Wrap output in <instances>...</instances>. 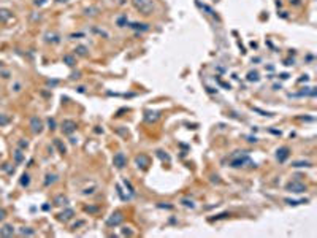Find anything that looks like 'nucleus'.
<instances>
[{
	"mask_svg": "<svg viewBox=\"0 0 317 238\" xmlns=\"http://www.w3.org/2000/svg\"><path fill=\"white\" fill-rule=\"evenodd\" d=\"M182 203H184V205H186V207H190V208H194V207H195V205H194V203H192V202H190V200H186V199H182Z\"/></svg>",
	"mask_w": 317,
	"mask_h": 238,
	"instance_id": "27",
	"label": "nucleus"
},
{
	"mask_svg": "<svg viewBox=\"0 0 317 238\" xmlns=\"http://www.w3.org/2000/svg\"><path fill=\"white\" fill-rule=\"evenodd\" d=\"M0 65H2V62H0Z\"/></svg>",
	"mask_w": 317,
	"mask_h": 238,
	"instance_id": "32",
	"label": "nucleus"
},
{
	"mask_svg": "<svg viewBox=\"0 0 317 238\" xmlns=\"http://www.w3.org/2000/svg\"><path fill=\"white\" fill-rule=\"evenodd\" d=\"M15 157H16V162H21V161H22V153H21L19 149H17L16 153H15Z\"/></svg>",
	"mask_w": 317,
	"mask_h": 238,
	"instance_id": "25",
	"label": "nucleus"
},
{
	"mask_svg": "<svg viewBox=\"0 0 317 238\" xmlns=\"http://www.w3.org/2000/svg\"><path fill=\"white\" fill-rule=\"evenodd\" d=\"M48 126H49L51 130H54L56 129V121H54V119H48Z\"/></svg>",
	"mask_w": 317,
	"mask_h": 238,
	"instance_id": "26",
	"label": "nucleus"
},
{
	"mask_svg": "<svg viewBox=\"0 0 317 238\" xmlns=\"http://www.w3.org/2000/svg\"><path fill=\"white\" fill-rule=\"evenodd\" d=\"M124 221V216H122V213L121 211H116V213H113L111 216L108 218V221H106V224L108 226H119V224H121Z\"/></svg>",
	"mask_w": 317,
	"mask_h": 238,
	"instance_id": "4",
	"label": "nucleus"
},
{
	"mask_svg": "<svg viewBox=\"0 0 317 238\" xmlns=\"http://www.w3.org/2000/svg\"><path fill=\"white\" fill-rule=\"evenodd\" d=\"M29 184H30V176H29V173H24V175L21 176V186L27 187Z\"/></svg>",
	"mask_w": 317,
	"mask_h": 238,
	"instance_id": "12",
	"label": "nucleus"
},
{
	"mask_svg": "<svg viewBox=\"0 0 317 238\" xmlns=\"http://www.w3.org/2000/svg\"><path fill=\"white\" fill-rule=\"evenodd\" d=\"M240 153H241V154H233L232 157H230V167H233V168H240V167H243V165H244V164H247V162L251 164L249 154L244 153V151H240Z\"/></svg>",
	"mask_w": 317,
	"mask_h": 238,
	"instance_id": "1",
	"label": "nucleus"
},
{
	"mask_svg": "<svg viewBox=\"0 0 317 238\" xmlns=\"http://www.w3.org/2000/svg\"><path fill=\"white\" fill-rule=\"evenodd\" d=\"M63 61H65L68 65H73V57H70V56H65L63 57Z\"/></svg>",
	"mask_w": 317,
	"mask_h": 238,
	"instance_id": "28",
	"label": "nucleus"
},
{
	"mask_svg": "<svg viewBox=\"0 0 317 238\" xmlns=\"http://www.w3.org/2000/svg\"><path fill=\"white\" fill-rule=\"evenodd\" d=\"M11 18V13L7 10H0V21H8Z\"/></svg>",
	"mask_w": 317,
	"mask_h": 238,
	"instance_id": "13",
	"label": "nucleus"
},
{
	"mask_svg": "<svg viewBox=\"0 0 317 238\" xmlns=\"http://www.w3.org/2000/svg\"><path fill=\"white\" fill-rule=\"evenodd\" d=\"M287 189L290 192H295V194H301V192L306 191V186L301 184V183H290V184H287Z\"/></svg>",
	"mask_w": 317,
	"mask_h": 238,
	"instance_id": "6",
	"label": "nucleus"
},
{
	"mask_svg": "<svg viewBox=\"0 0 317 238\" xmlns=\"http://www.w3.org/2000/svg\"><path fill=\"white\" fill-rule=\"evenodd\" d=\"M247 141H251V143H255L257 138H255V137H249V138H247Z\"/></svg>",
	"mask_w": 317,
	"mask_h": 238,
	"instance_id": "31",
	"label": "nucleus"
},
{
	"mask_svg": "<svg viewBox=\"0 0 317 238\" xmlns=\"http://www.w3.org/2000/svg\"><path fill=\"white\" fill-rule=\"evenodd\" d=\"M75 51H76L78 54H81V56H86V48H84V46H78Z\"/></svg>",
	"mask_w": 317,
	"mask_h": 238,
	"instance_id": "24",
	"label": "nucleus"
},
{
	"mask_svg": "<svg viewBox=\"0 0 317 238\" xmlns=\"http://www.w3.org/2000/svg\"><path fill=\"white\" fill-rule=\"evenodd\" d=\"M13 233H15V227L8 226V224L0 229V235H2V237H13Z\"/></svg>",
	"mask_w": 317,
	"mask_h": 238,
	"instance_id": "10",
	"label": "nucleus"
},
{
	"mask_svg": "<svg viewBox=\"0 0 317 238\" xmlns=\"http://www.w3.org/2000/svg\"><path fill=\"white\" fill-rule=\"evenodd\" d=\"M54 145L57 146V148H59V151H60L62 154H65V153H67V148H65V145H62V141H60V140H57V138H56V140H54Z\"/></svg>",
	"mask_w": 317,
	"mask_h": 238,
	"instance_id": "15",
	"label": "nucleus"
},
{
	"mask_svg": "<svg viewBox=\"0 0 317 238\" xmlns=\"http://www.w3.org/2000/svg\"><path fill=\"white\" fill-rule=\"evenodd\" d=\"M292 167H295V168H297V167H312V164L308 162V161H305V162H303V161H298V162H293Z\"/></svg>",
	"mask_w": 317,
	"mask_h": 238,
	"instance_id": "14",
	"label": "nucleus"
},
{
	"mask_svg": "<svg viewBox=\"0 0 317 238\" xmlns=\"http://www.w3.org/2000/svg\"><path fill=\"white\" fill-rule=\"evenodd\" d=\"M247 80H249V81H257V80H259V75H257L255 72H254V73L251 72V73H249V76H247Z\"/></svg>",
	"mask_w": 317,
	"mask_h": 238,
	"instance_id": "23",
	"label": "nucleus"
},
{
	"mask_svg": "<svg viewBox=\"0 0 317 238\" xmlns=\"http://www.w3.org/2000/svg\"><path fill=\"white\" fill-rule=\"evenodd\" d=\"M30 127H32V130H34L35 134H40V132L43 130V124H41V121L38 118H32L30 119Z\"/></svg>",
	"mask_w": 317,
	"mask_h": 238,
	"instance_id": "8",
	"label": "nucleus"
},
{
	"mask_svg": "<svg viewBox=\"0 0 317 238\" xmlns=\"http://www.w3.org/2000/svg\"><path fill=\"white\" fill-rule=\"evenodd\" d=\"M73 214H75V211L68 208V210H65L63 213L59 214V219H60V221H68V219H71V218H73Z\"/></svg>",
	"mask_w": 317,
	"mask_h": 238,
	"instance_id": "11",
	"label": "nucleus"
},
{
	"mask_svg": "<svg viewBox=\"0 0 317 238\" xmlns=\"http://www.w3.org/2000/svg\"><path fill=\"white\" fill-rule=\"evenodd\" d=\"M130 27H132V29H140V30H148L149 29L148 24H136V22H135V24H130Z\"/></svg>",
	"mask_w": 317,
	"mask_h": 238,
	"instance_id": "17",
	"label": "nucleus"
},
{
	"mask_svg": "<svg viewBox=\"0 0 317 238\" xmlns=\"http://www.w3.org/2000/svg\"><path fill=\"white\" fill-rule=\"evenodd\" d=\"M157 156L162 161H170V156L168 154H163V151H157Z\"/></svg>",
	"mask_w": 317,
	"mask_h": 238,
	"instance_id": "21",
	"label": "nucleus"
},
{
	"mask_svg": "<svg viewBox=\"0 0 317 238\" xmlns=\"http://www.w3.org/2000/svg\"><path fill=\"white\" fill-rule=\"evenodd\" d=\"M290 156V149L287 148V146H282V148H279L278 151H276V159L279 162H286L287 161V157Z\"/></svg>",
	"mask_w": 317,
	"mask_h": 238,
	"instance_id": "5",
	"label": "nucleus"
},
{
	"mask_svg": "<svg viewBox=\"0 0 317 238\" xmlns=\"http://www.w3.org/2000/svg\"><path fill=\"white\" fill-rule=\"evenodd\" d=\"M27 145H29V143H27V141H24V140L19 141V146H21V148H27Z\"/></svg>",
	"mask_w": 317,
	"mask_h": 238,
	"instance_id": "29",
	"label": "nucleus"
},
{
	"mask_svg": "<svg viewBox=\"0 0 317 238\" xmlns=\"http://www.w3.org/2000/svg\"><path fill=\"white\" fill-rule=\"evenodd\" d=\"M133 5L143 15H152L154 11V2L152 0H133Z\"/></svg>",
	"mask_w": 317,
	"mask_h": 238,
	"instance_id": "2",
	"label": "nucleus"
},
{
	"mask_svg": "<svg viewBox=\"0 0 317 238\" xmlns=\"http://www.w3.org/2000/svg\"><path fill=\"white\" fill-rule=\"evenodd\" d=\"M57 181V176L56 175H48L46 176V181H44V186H49V184H52V183H56Z\"/></svg>",
	"mask_w": 317,
	"mask_h": 238,
	"instance_id": "16",
	"label": "nucleus"
},
{
	"mask_svg": "<svg viewBox=\"0 0 317 238\" xmlns=\"http://www.w3.org/2000/svg\"><path fill=\"white\" fill-rule=\"evenodd\" d=\"M3 218H5V211H3V210H0V221H3Z\"/></svg>",
	"mask_w": 317,
	"mask_h": 238,
	"instance_id": "30",
	"label": "nucleus"
},
{
	"mask_svg": "<svg viewBox=\"0 0 317 238\" xmlns=\"http://www.w3.org/2000/svg\"><path fill=\"white\" fill-rule=\"evenodd\" d=\"M135 164H136V167H138V168H146V167L149 165V159H148V156H144V154L136 156V157H135Z\"/></svg>",
	"mask_w": 317,
	"mask_h": 238,
	"instance_id": "7",
	"label": "nucleus"
},
{
	"mask_svg": "<svg viewBox=\"0 0 317 238\" xmlns=\"http://www.w3.org/2000/svg\"><path fill=\"white\" fill-rule=\"evenodd\" d=\"M124 184H125V187H127V189H128V192H130V194H132V195H133V194H135V189H133V186L130 184V181H127V180H124Z\"/></svg>",
	"mask_w": 317,
	"mask_h": 238,
	"instance_id": "19",
	"label": "nucleus"
},
{
	"mask_svg": "<svg viewBox=\"0 0 317 238\" xmlns=\"http://www.w3.org/2000/svg\"><path fill=\"white\" fill-rule=\"evenodd\" d=\"M54 202H56V205H67V199L63 195H59L54 199Z\"/></svg>",
	"mask_w": 317,
	"mask_h": 238,
	"instance_id": "18",
	"label": "nucleus"
},
{
	"mask_svg": "<svg viewBox=\"0 0 317 238\" xmlns=\"http://www.w3.org/2000/svg\"><path fill=\"white\" fill-rule=\"evenodd\" d=\"M21 233H22V235H34L35 232H34V230H30L29 227H27V229H26V227H22V229H21Z\"/></svg>",
	"mask_w": 317,
	"mask_h": 238,
	"instance_id": "20",
	"label": "nucleus"
},
{
	"mask_svg": "<svg viewBox=\"0 0 317 238\" xmlns=\"http://www.w3.org/2000/svg\"><path fill=\"white\" fill-rule=\"evenodd\" d=\"M113 164H114V167H116V168H124V167L127 165L125 154H124V153H116V154H114V157H113Z\"/></svg>",
	"mask_w": 317,
	"mask_h": 238,
	"instance_id": "3",
	"label": "nucleus"
},
{
	"mask_svg": "<svg viewBox=\"0 0 317 238\" xmlns=\"http://www.w3.org/2000/svg\"><path fill=\"white\" fill-rule=\"evenodd\" d=\"M8 122H10V119L7 116H3V114H0V126H7Z\"/></svg>",
	"mask_w": 317,
	"mask_h": 238,
	"instance_id": "22",
	"label": "nucleus"
},
{
	"mask_svg": "<svg viewBox=\"0 0 317 238\" xmlns=\"http://www.w3.org/2000/svg\"><path fill=\"white\" fill-rule=\"evenodd\" d=\"M62 130L65 132V134H71V132H75L76 130V122L75 121H63Z\"/></svg>",
	"mask_w": 317,
	"mask_h": 238,
	"instance_id": "9",
	"label": "nucleus"
}]
</instances>
